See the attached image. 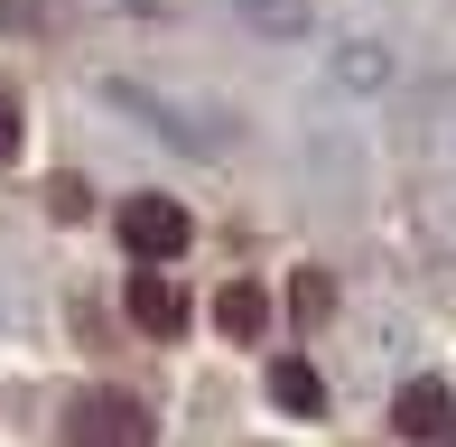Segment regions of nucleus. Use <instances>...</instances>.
I'll list each match as a JSON object with an SVG mask.
<instances>
[{"label":"nucleus","instance_id":"6","mask_svg":"<svg viewBox=\"0 0 456 447\" xmlns=\"http://www.w3.org/2000/svg\"><path fill=\"white\" fill-rule=\"evenodd\" d=\"M271 401H280L289 419H317V410H326V382L307 373L298 354H289V363H271Z\"/></svg>","mask_w":456,"mask_h":447},{"label":"nucleus","instance_id":"4","mask_svg":"<svg viewBox=\"0 0 456 447\" xmlns=\"http://www.w3.org/2000/svg\"><path fill=\"white\" fill-rule=\"evenodd\" d=\"M447 419H456V401H447V382H401V401H391V429H401V438H419V447H438V438H447Z\"/></svg>","mask_w":456,"mask_h":447},{"label":"nucleus","instance_id":"5","mask_svg":"<svg viewBox=\"0 0 456 447\" xmlns=\"http://www.w3.org/2000/svg\"><path fill=\"white\" fill-rule=\"evenodd\" d=\"M215 327H224V336H242V345H252L261 327H271V298H261V289H252V280H224V289H215Z\"/></svg>","mask_w":456,"mask_h":447},{"label":"nucleus","instance_id":"3","mask_svg":"<svg viewBox=\"0 0 456 447\" xmlns=\"http://www.w3.org/2000/svg\"><path fill=\"white\" fill-rule=\"evenodd\" d=\"M121 308H131L140 336H186V289H177V280H159V271H131Z\"/></svg>","mask_w":456,"mask_h":447},{"label":"nucleus","instance_id":"2","mask_svg":"<svg viewBox=\"0 0 456 447\" xmlns=\"http://www.w3.org/2000/svg\"><path fill=\"white\" fill-rule=\"evenodd\" d=\"M112 233L131 242V261H177L186 252V206L177 196H131V206L112 215Z\"/></svg>","mask_w":456,"mask_h":447},{"label":"nucleus","instance_id":"8","mask_svg":"<svg viewBox=\"0 0 456 447\" xmlns=\"http://www.w3.org/2000/svg\"><path fill=\"white\" fill-rule=\"evenodd\" d=\"M10 158H19V103L0 93V168H10Z\"/></svg>","mask_w":456,"mask_h":447},{"label":"nucleus","instance_id":"7","mask_svg":"<svg viewBox=\"0 0 456 447\" xmlns=\"http://www.w3.org/2000/svg\"><path fill=\"white\" fill-rule=\"evenodd\" d=\"M289 308H298V317H326V308H336V280H326V271H298V289H289Z\"/></svg>","mask_w":456,"mask_h":447},{"label":"nucleus","instance_id":"1","mask_svg":"<svg viewBox=\"0 0 456 447\" xmlns=\"http://www.w3.org/2000/svg\"><path fill=\"white\" fill-rule=\"evenodd\" d=\"M150 410L131 392H75L66 401V447H150Z\"/></svg>","mask_w":456,"mask_h":447}]
</instances>
